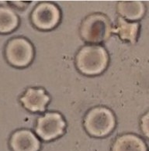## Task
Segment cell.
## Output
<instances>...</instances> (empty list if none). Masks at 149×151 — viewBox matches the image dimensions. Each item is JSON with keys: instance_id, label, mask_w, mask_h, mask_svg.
<instances>
[{"instance_id": "obj_13", "label": "cell", "mask_w": 149, "mask_h": 151, "mask_svg": "<svg viewBox=\"0 0 149 151\" xmlns=\"http://www.w3.org/2000/svg\"><path fill=\"white\" fill-rule=\"evenodd\" d=\"M141 126L145 137H148V112L141 118Z\"/></svg>"}, {"instance_id": "obj_2", "label": "cell", "mask_w": 149, "mask_h": 151, "mask_svg": "<svg viewBox=\"0 0 149 151\" xmlns=\"http://www.w3.org/2000/svg\"><path fill=\"white\" fill-rule=\"evenodd\" d=\"M116 125L115 116L106 107H95L90 109L84 119V126L89 135L103 137L114 130Z\"/></svg>"}, {"instance_id": "obj_4", "label": "cell", "mask_w": 149, "mask_h": 151, "mask_svg": "<svg viewBox=\"0 0 149 151\" xmlns=\"http://www.w3.org/2000/svg\"><path fill=\"white\" fill-rule=\"evenodd\" d=\"M6 56L7 60L13 66L18 68L26 67L33 60V46L24 38L12 39L6 46Z\"/></svg>"}, {"instance_id": "obj_5", "label": "cell", "mask_w": 149, "mask_h": 151, "mask_svg": "<svg viewBox=\"0 0 149 151\" xmlns=\"http://www.w3.org/2000/svg\"><path fill=\"white\" fill-rule=\"evenodd\" d=\"M65 126V122L61 114L48 112L37 119L35 131L43 140L49 141L61 136Z\"/></svg>"}, {"instance_id": "obj_10", "label": "cell", "mask_w": 149, "mask_h": 151, "mask_svg": "<svg viewBox=\"0 0 149 151\" xmlns=\"http://www.w3.org/2000/svg\"><path fill=\"white\" fill-rule=\"evenodd\" d=\"M112 151H147V146L136 135L124 134L114 141Z\"/></svg>"}, {"instance_id": "obj_8", "label": "cell", "mask_w": 149, "mask_h": 151, "mask_svg": "<svg viewBox=\"0 0 149 151\" xmlns=\"http://www.w3.org/2000/svg\"><path fill=\"white\" fill-rule=\"evenodd\" d=\"M50 97L43 88H30L20 98V101L27 109L30 112H43Z\"/></svg>"}, {"instance_id": "obj_6", "label": "cell", "mask_w": 149, "mask_h": 151, "mask_svg": "<svg viewBox=\"0 0 149 151\" xmlns=\"http://www.w3.org/2000/svg\"><path fill=\"white\" fill-rule=\"evenodd\" d=\"M60 18V10L58 6L48 2L39 3L31 13V21L33 25L43 30L53 29L58 25Z\"/></svg>"}, {"instance_id": "obj_12", "label": "cell", "mask_w": 149, "mask_h": 151, "mask_svg": "<svg viewBox=\"0 0 149 151\" xmlns=\"http://www.w3.org/2000/svg\"><path fill=\"white\" fill-rule=\"evenodd\" d=\"M18 24L19 18L12 9L0 6V33H10L17 28Z\"/></svg>"}, {"instance_id": "obj_1", "label": "cell", "mask_w": 149, "mask_h": 151, "mask_svg": "<svg viewBox=\"0 0 149 151\" xmlns=\"http://www.w3.org/2000/svg\"><path fill=\"white\" fill-rule=\"evenodd\" d=\"M109 56L103 47L88 45L79 50L75 58L77 68L85 75L101 74L107 67Z\"/></svg>"}, {"instance_id": "obj_7", "label": "cell", "mask_w": 149, "mask_h": 151, "mask_svg": "<svg viewBox=\"0 0 149 151\" xmlns=\"http://www.w3.org/2000/svg\"><path fill=\"white\" fill-rule=\"evenodd\" d=\"M10 147L12 151H38L41 142L30 130L20 129L12 135Z\"/></svg>"}, {"instance_id": "obj_3", "label": "cell", "mask_w": 149, "mask_h": 151, "mask_svg": "<svg viewBox=\"0 0 149 151\" xmlns=\"http://www.w3.org/2000/svg\"><path fill=\"white\" fill-rule=\"evenodd\" d=\"M112 25L105 15L94 13L88 16L81 24L80 35L85 41L99 44L107 40L112 33Z\"/></svg>"}, {"instance_id": "obj_11", "label": "cell", "mask_w": 149, "mask_h": 151, "mask_svg": "<svg viewBox=\"0 0 149 151\" xmlns=\"http://www.w3.org/2000/svg\"><path fill=\"white\" fill-rule=\"evenodd\" d=\"M139 27L140 26L137 22H128L119 17L116 20V27L112 29V33L118 34L122 40L135 44L138 33Z\"/></svg>"}, {"instance_id": "obj_9", "label": "cell", "mask_w": 149, "mask_h": 151, "mask_svg": "<svg viewBox=\"0 0 149 151\" xmlns=\"http://www.w3.org/2000/svg\"><path fill=\"white\" fill-rule=\"evenodd\" d=\"M116 8L120 17L130 21L141 19L146 10L145 4L141 1H120Z\"/></svg>"}]
</instances>
